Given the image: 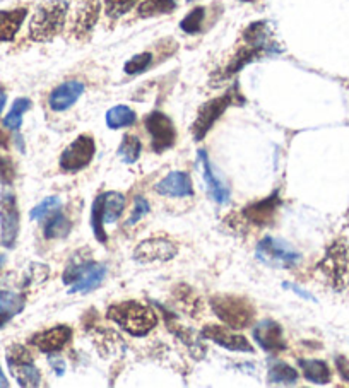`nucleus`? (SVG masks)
<instances>
[{
	"label": "nucleus",
	"instance_id": "obj_1",
	"mask_svg": "<svg viewBox=\"0 0 349 388\" xmlns=\"http://www.w3.org/2000/svg\"><path fill=\"white\" fill-rule=\"evenodd\" d=\"M108 318L136 337L148 335L158 325L156 313L137 301H124L108 308Z\"/></svg>",
	"mask_w": 349,
	"mask_h": 388
},
{
	"label": "nucleus",
	"instance_id": "obj_2",
	"mask_svg": "<svg viewBox=\"0 0 349 388\" xmlns=\"http://www.w3.org/2000/svg\"><path fill=\"white\" fill-rule=\"evenodd\" d=\"M271 42L269 35H267L266 23H254L247 28V31L243 33V47L237 54L233 55L228 67L225 68V72L221 74L223 79H228L231 75H235L237 72H240L243 67L249 66L250 62H254L255 59H259L262 54L271 50Z\"/></svg>",
	"mask_w": 349,
	"mask_h": 388
},
{
	"label": "nucleus",
	"instance_id": "obj_3",
	"mask_svg": "<svg viewBox=\"0 0 349 388\" xmlns=\"http://www.w3.org/2000/svg\"><path fill=\"white\" fill-rule=\"evenodd\" d=\"M69 4L66 0H52L36 11L30 24V36L35 42H50L66 24Z\"/></svg>",
	"mask_w": 349,
	"mask_h": 388
},
{
	"label": "nucleus",
	"instance_id": "obj_4",
	"mask_svg": "<svg viewBox=\"0 0 349 388\" xmlns=\"http://www.w3.org/2000/svg\"><path fill=\"white\" fill-rule=\"evenodd\" d=\"M107 277V267L98 262L74 257L64 272V282L72 286L71 293H89Z\"/></svg>",
	"mask_w": 349,
	"mask_h": 388
},
{
	"label": "nucleus",
	"instance_id": "obj_5",
	"mask_svg": "<svg viewBox=\"0 0 349 388\" xmlns=\"http://www.w3.org/2000/svg\"><path fill=\"white\" fill-rule=\"evenodd\" d=\"M211 306L219 320L225 322L231 329H245L255 320V308L252 303L240 296H213Z\"/></svg>",
	"mask_w": 349,
	"mask_h": 388
},
{
	"label": "nucleus",
	"instance_id": "obj_6",
	"mask_svg": "<svg viewBox=\"0 0 349 388\" xmlns=\"http://www.w3.org/2000/svg\"><path fill=\"white\" fill-rule=\"evenodd\" d=\"M245 99H243L240 92H238V86L230 89L226 95L219 96V98L208 101V103L199 110L196 122H194V127H192L194 139L196 140L204 139V137L208 135V132L213 128V125L221 119L223 113L228 110L231 104H240Z\"/></svg>",
	"mask_w": 349,
	"mask_h": 388
},
{
	"label": "nucleus",
	"instance_id": "obj_7",
	"mask_svg": "<svg viewBox=\"0 0 349 388\" xmlns=\"http://www.w3.org/2000/svg\"><path fill=\"white\" fill-rule=\"evenodd\" d=\"M317 269L324 274L329 284L334 289H344L349 284V246L343 241H336L327 250Z\"/></svg>",
	"mask_w": 349,
	"mask_h": 388
},
{
	"label": "nucleus",
	"instance_id": "obj_8",
	"mask_svg": "<svg viewBox=\"0 0 349 388\" xmlns=\"http://www.w3.org/2000/svg\"><path fill=\"white\" fill-rule=\"evenodd\" d=\"M255 255L264 265L273 267V269H295L302 260V257L293 246L273 236L264 238L257 246Z\"/></svg>",
	"mask_w": 349,
	"mask_h": 388
},
{
	"label": "nucleus",
	"instance_id": "obj_9",
	"mask_svg": "<svg viewBox=\"0 0 349 388\" xmlns=\"http://www.w3.org/2000/svg\"><path fill=\"white\" fill-rule=\"evenodd\" d=\"M7 365L12 377L18 380V383L21 387H38L40 385V371L35 366L33 358L28 353V349H24L23 346H14L11 347L9 353H7Z\"/></svg>",
	"mask_w": 349,
	"mask_h": 388
},
{
	"label": "nucleus",
	"instance_id": "obj_10",
	"mask_svg": "<svg viewBox=\"0 0 349 388\" xmlns=\"http://www.w3.org/2000/svg\"><path fill=\"white\" fill-rule=\"evenodd\" d=\"M95 140L89 135H79L60 156V168L67 173L81 171L95 157Z\"/></svg>",
	"mask_w": 349,
	"mask_h": 388
},
{
	"label": "nucleus",
	"instance_id": "obj_11",
	"mask_svg": "<svg viewBox=\"0 0 349 388\" xmlns=\"http://www.w3.org/2000/svg\"><path fill=\"white\" fill-rule=\"evenodd\" d=\"M146 128L151 135V145L156 152H165L173 147L177 140V131L170 116L161 111H153L146 116Z\"/></svg>",
	"mask_w": 349,
	"mask_h": 388
},
{
	"label": "nucleus",
	"instance_id": "obj_12",
	"mask_svg": "<svg viewBox=\"0 0 349 388\" xmlns=\"http://www.w3.org/2000/svg\"><path fill=\"white\" fill-rule=\"evenodd\" d=\"M178 248L173 241L165 238H151L137 245L134 250V260L149 264V262H168L177 257Z\"/></svg>",
	"mask_w": 349,
	"mask_h": 388
},
{
	"label": "nucleus",
	"instance_id": "obj_13",
	"mask_svg": "<svg viewBox=\"0 0 349 388\" xmlns=\"http://www.w3.org/2000/svg\"><path fill=\"white\" fill-rule=\"evenodd\" d=\"M0 224H2V241L4 246L12 248L18 240L19 233V211L16 204V197L12 193H4L0 200Z\"/></svg>",
	"mask_w": 349,
	"mask_h": 388
},
{
	"label": "nucleus",
	"instance_id": "obj_14",
	"mask_svg": "<svg viewBox=\"0 0 349 388\" xmlns=\"http://www.w3.org/2000/svg\"><path fill=\"white\" fill-rule=\"evenodd\" d=\"M283 200L279 199V192H274L273 195H269L267 199L254 202V204L247 205L242 211V217L249 224L257 226V228H264V226H269L274 221L278 209L281 207Z\"/></svg>",
	"mask_w": 349,
	"mask_h": 388
},
{
	"label": "nucleus",
	"instance_id": "obj_15",
	"mask_svg": "<svg viewBox=\"0 0 349 388\" xmlns=\"http://www.w3.org/2000/svg\"><path fill=\"white\" fill-rule=\"evenodd\" d=\"M255 342L262 347L267 353H283L286 349V342H284L283 329L278 322L274 320H262L257 323L254 329Z\"/></svg>",
	"mask_w": 349,
	"mask_h": 388
},
{
	"label": "nucleus",
	"instance_id": "obj_16",
	"mask_svg": "<svg viewBox=\"0 0 349 388\" xmlns=\"http://www.w3.org/2000/svg\"><path fill=\"white\" fill-rule=\"evenodd\" d=\"M202 335L209 341L216 342L221 347L228 351H238V353H254V347L250 346V342L247 341L243 335L230 332L228 329L219 325H208L202 330Z\"/></svg>",
	"mask_w": 349,
	"mask_h": 388
},
{
	"label": "nucleus",
	"instance_id": "obj_17",
	"mask_svg": "<svg viewBox=\"0 0 349 388\" xmlns=\"http://www.w3.org/2000/svg\"><path fill=\"white\" fill-rule=\"evenodd\" d=\"M71 339H72V330L66 325H59L50 330H45V332L33 335L31 344L38 347L42 353L52 354V353H57V351H62L64 347L69 344Z\"/></svg>",
	"mask_w": 349,
	"mask_h": 388
},
{
	"label": "nucleus",
	"instance_id": "obj_18",
	"mask_svg": "<svg viewBox=\"0 0 349 388\" xmlns=\"http://www.w3.org/2000/svg\"><path fill=\"white\" fill-rule=\"evenodd\" d=\"M84 92V84L81 80H67L52 91L48 104L54 111H66Z\"/></svg>",
	"mask_w": 349,
	"mask_h": 388
},
{
	"label": "nucleus",
	"instance_id": "obj_19",
	"mask_svg": "<svg viewBox=\"0 0 349 388\" xmlns=\"http://www.w3.org/2000/svg\"><path fill=\"white\" fill-rule=\"evenodd\" d=\"M156 193L165 197H190L194 193L192 180L184 171H173L168 176L163 178L160 183L154 187Z\"/></svg>",
	"mask_w": 349,
	"mask_h": 388
},
{
	"label": "nucleus",
	"instance_id": "obj_20",
	"mask_svg": "<svg viewBox=\"0 0 349 388\" xmlns=\"http://www.w3.org/2000/svg\"><path fill=\"white\" fill-rule=\"evenodd\" d=\"M100 16V0H84L77 9L72 31L77 38H88Z\"/></svg>",
	"mask_w": 349,
	"mask_h": 388
},
{
	"label": "nucleus",
	"instance_id": "obj_21",
	"mask_svg": "<svg viewBox=\"0 0 349 388\" xmlns=\"http://www.w3.org/2000/svg\"><path fill=\"white\" fill-rule=\"evenodd\" d=\"M199 156H201V159H202V168H204V180H206V183H208L211 197H213L218 204H226V202L230 200V188L226 187V185L219 180L216 173H214L213 166H211L208 152L199 151Z\"/></svg>",
	"mask_w": 349,
	"mask_h": 388
},
{
	"label": "nucleus",
	"instance_id": "obj_22",
	"mask_svg": "<svg viewBox=\"0 0 349 388\" xmlns=\"http://www.w3.org/2000/svg\"><path fill=\"white\" fill-rule=\"evenodd\" d=\"M26 9L2 11L0 12V42H11L18 31L21 30V24L26 19Z\"/></svg>",
	"mask_w": 349,
	"mask_h": 388
},
{
	"label": "nucleus",
	"instance_id": "obj_23",
	"mask_svg": "<svg viewBox=\"0 0 349 388\" xmlns=\"http://www.w3.org/2000/svg\"><path fill=\"white\" fill-rule=\"evenodd\" d=\"M298 365L302 368L308 382L317 383V385H326V383L331 382V370H329L326 361H320V359H298Z\"/></svg>",
	"mask_w": 349,
	"mask_h": 388
},
{
	"label": "nucleus",
	"instance_id": "obj_24",
	"mask_svg": "<svg viewBox=\"0 0 349 388\" xmlns=\"http://www.w3.org/2000/svg\"><path fill=\"white\" fill-rule=\"evenodd\" d=\"M72 222L69 221V217L60 214L59 211L54 212V216H50L47 226H45V238L47 240H57V238H66L71 233Z\"/></svg>",
	"mask_w": 349,
	"mask_h": 388
},
{
	"label": "nucleus",
	"instance_id": "obj_25",
	"mask_svg": "<svg viewBox=\"0 0 349 388\" xmlns=\"http://www.w3.org/2000/svg\"><path fill=\"white\" fill-rule=\"evenodd\" d=\"M103 204H105V193H100L93 202V211H91V226L93 231H95L96 240L100 243H107L108 234L105 231V216H103Z\"/></svg>",
	"mask_w": 349,
	"mask_h": 388
},
{
	"label": "nucleus",
	"instance_id": "obj_26",
	"mask_svg": "<svg viewBox=\"0 0 349 388\" xmlns=\"http://www.w3.org/2000/svg\"><path fill=\"white\" fill-rule=\"evenodd\" d=\"M136 111L131 110L129 107H113L112 110L107 113V125L110 128H124L131 127L136 123Z\"/></svg>",
	"mask_w": 349,
	"mask_h": 388
},
{
	"label": "nucleus",
	"instance_id": "obj_27",
	"mask_svg": "<svg viewBox=\"0 0 349 388\" xmlns=\"http://www.w3.org/2000/svg\"><path fill=\"white\" fill-rule=\"evenodd\" d=\"M125 207V197L119 192H108L105 193V204H103V216L107 224H112L122 216V211Z\"/></svg>",
	"mask_w": 349,
	"mask_h": 388
},
{
	"label": "nucleus",
	"instance_id": "obj_28",
	"mask_svg": "<svg viewBox=\"0 0 349 388\" xmlns=\"http://www.w3.org/2000/svg\"><path fill=\"white\" fill-rule=\"evenodd\" d=\"M177 9L174 0H144L139 6L141 18H153V16L170 14Z\"/></svg>",
	"mask_w": 349,
	"mask_h": 388
},
{
	"label": "nucleus",
	"instance_id": "obj_29",
	"mask_svg": "<svg viewBox=\"0 0 349 388\" xmlns=\"http://www.w3.org/2000/svg\"><path fill=\"white\" fill-rule=\"evenodd\" d=\"M298 380V371L295 368L284 365V363H276L269 370V383L274 385H293Z\"/></svg>",
	"mask_w": 349,
	"mask_h": 388
},
{
	"label": "nucleus",
	"instance_id": "obj_30",
	"mask_svg": "<svg viewBox=\"0 0 349 388\" xmlns=\"http://www.w3.org/2000/svg\"><path fill=\"white\" fill-rule=\"evenodd\" d=\"M141 151H142V144H141L139 137L131 135V133L124 135V139H122V144H120V149H119V156L125 161V163H129V164L136 163V161L139 159Z\"/></svg>",
	"mask_w": 349,
	"mask_h": 388
},
{
	"label": "nucleus",
	"instance_id": "obj_31",
	"mask_svg": "<svg viewBox=\"0 0 349 388\" xmlns=\"http://www.w3.org/2000/svg\"><path fill=\"white\" fill-rule=\"evenodd\" d=\"M31 108V101L28 98H19L14 101L11 111L7 113V116L4 119V125L11 131H18L23 123V115Z\"/></svg>",
	"mask_w": 349,
	"mask_h": 388
},
{
	"label": "nucleus",
	"instance_id": "obj_32",
	"mask_svg": "<svg viewBox=\"0 0 349 388\" xmlns=\"http://www.w3.org/2000/svg\"><path fill=\"white\" fill-rule=\"evenodd\" d=\"M24 308V298L12 291H0V313L12 318Z\"/></svg>",
	"mask_w": 349,
	"mask_h": 388
},
{
	"label": "nucleus",
	"instance_id": "obj_33",
	"mask_svg": "<svg viewBox=\"0 0 349 388\" xmlns=\"http://www.w3.org/2000/svg\"><path fill=\"white\" fill-rule=\"evenodd\" d=\"M204 7H196L189 16H185L184 21L180 23V28L189 35H196L201 31L202 21H204Z\"/></svg>",
	"mask_w": 349,
	"mask_h": 388
},
{
	"label": "nucleus",
	"instance_id": "obj_34",
	"mask_svg": "<svg viewBox=\"0 0 349 388\" xmlns=\"http://www.w3.org/2000/svg\"><path fill=\"white\" fill-rule=\"evenodd\" d=\"M153 62V55L149 51H144V54H139L136 56H132L127 63H125V72L129 75H137L142 74L144 71H148L149 66Z\"/></svg>",
	"mask_w": 349,
	"mask_h": 388
},
{
	"label": "nucleus",
	"instance_id": "obj_35",
	"mask_svg": "<svg viewBox=\"0 0 349 388\" xmlns=\"http://www.w3.org/2000/svg\"><path fill=\"white\" fill-rule=\"evenodd\" d=\"M60 209V199L59 197H48L43 202H40L38 205L31 211V219H42L45 216H52Z\"/></svg>",
	"mask_w": 349,
	"mask_h": 388
},
{
	"label": "nucleus",
	"instance_id": "obj_36",
	"mask_svg": "<svg viewBox=\"0 0 349 388\" xmlns=\"http://www.w3.org/2000/svg\"><path fill=\"white\" fill-rule=\"evenodd\" d=\"M105 2H107V14L115 19L127 14L136 6L137 0H105Z\"/></svg>",
	"mask_w": 349,
	"mask_h": 388
},
{
	"label": "nucleus",
	"instance_id": "obj_37",
	"mask_svg": "<svg viewBox=\"0 0 349 388\" xmlns=\"http://www.w3.org/2000/svg\"><path fill=\"white\" fill-rule=\"evenodd\" d=\"M148 212H149V204H148V200L142 199V197H137L136 202H134V211H132L131 219L127 221V226L136 224V222L139 221V219H142V217H144Z\"/></svg>",
	"mask_w": 349,
	"mask_h": 388
},
{
	"label": "nucleus",
	"instance_id": "obj_38",
	"mask_svg": "<svg viewBox=\"0 0 349 388\" xmlns=\"http://www.w3.org/2000/svg\"><path fill=\"white\" fill-rule=\"evenodd\" d=\"M48 274H50V270H48L47 265L33 264L30 267V270H28V279L33 284H40V282H43L48 277Z\"/></svg>",
	"mask_w": 349,
	"mask_h": 388
},
{
	"label": "nucleus",
	"instance_id": "obj_39",
	"mask_svg": "<svg viewBox=\"0 0 349 388\" xmlns=\"http://www.w3.org/2000/svg\"><path fill=\"white\" fill-rule=\"evenodd\" d=\"M0 180L4 183H12L14 180V166H12L11 159L0 156Z\"/></svg>",
	"mask_w": 349,
	"mask_h": 388
},
{
	"label": "nucleus",
	"instance_id": "obj_40",
	"mask_svg": "<svg viewBox=\"0 0 349 388\" xmlns=\"http://www.w3.org/2000/svg\"><path fill=\"white\" fill-rule=\"evenodd\" d=\"M336 363H338V370H339L341 377L349 382V363H348V359L343 358V356H339V358H336Z\"/></svg>",
	"mask_w": 349,
	"mask_h": 388
},
{
	"label": "nucleus",
	"instance_id": "obj_41",
	"mask_svg": "<svg viewBox=\"0 0 349 388\" xmlns=\"http://www.w3.org/2000/svg\"><path fill=\"white\" fill-rule=\"evenodd\" d=\"M284 286H286V288H290V289H293L296 294H302V296L305 298V300H312V296H310V294L305 293V291H302L300 288H296V286H291V284H284Z\"/></svg>",
	"mask_w": 349,
	"mask_h": 388
},
{
	"label": "nucleus",
	"instance_id": "obj_42",
	"mask_svg": "<svg viewBox=\"0 0 349 388\" xmlns=\"http://www.w3.org/2000/svg\"><path fill=\"white\" fill-rule=\"evenodd\" d=\"M6 99H7L6 92H4V89H2V87H0V113H2V110H4V107H6Z\"/></svg>",
	"mask_w": 349,
	"mask_h": 388
},
{
	"label": "nucleus",
	"instance_id": "obj_43",
	"mask_svg": "<svg viewBox=\"0 0 349 388\" xmlns=\"http://www.w3.org/2000/svg\"><path fill=\"white\" fill-rule=\"evenodd\" d=\"M0 387H9V382H7L6 375H4L2 368H0Z\"/></svg>",
	"mask_w": 349,
	"mask_h": 388
},
{
	"label": "nucleus",
	"instance_id": "obj_44",
	"mask_svg": "<svg viewBox=\"0 0 349 388\" xmlns=\"http://www.w3.org/2000/svg\"><path fill=\"white\" fill-rule=\"evenodd\" d=\"M4 262H6V258H4V255H0V269H2Z\"/></svg>",
	"mask_w": 349,
	"mask_h": 388
},
{
	"label": "nucleus",
	"instance_id": "obj_45",
	"mask_svg": "<svg viewBox=\"0 0 349 388\" xmlns=\"http://www.w3.org/2000/svg\"><path fill=\"white\" fill-rule=\"evenodd\" d=\"M242 2H255V0H242Z\"/></svg>",
	"mask_w": 349,
	"mask_h": 388
}]
</instances>
